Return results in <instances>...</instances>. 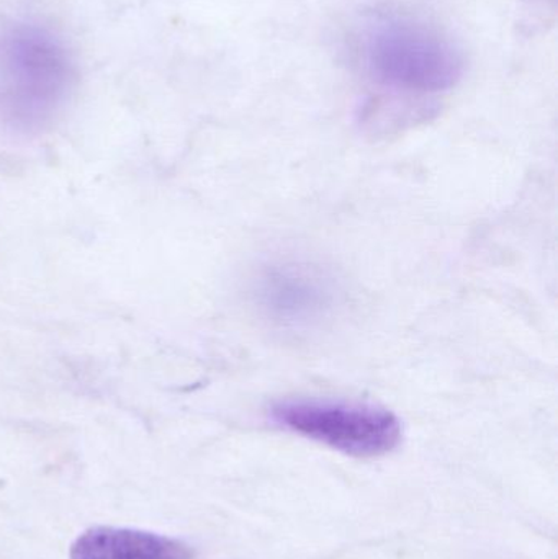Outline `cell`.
<instances>
[{"label":"cell","mask_w":558,"mask_h":559,"mask_svg":"<svg viewBox=\"0 0 558 559\" xmlns=\"http://www.w3.org/2000/svg\"><path fill=\"white\" fill-rule=\"evenodd\" d=\"M277 426L351 456L385 455L402 440L392 411L359 401L285 400L274 404Z\"/></svg>","instance_id":"obj_2"},{"label":"cell","mask_w":558,"mask_h":559,"mask_svg":"<svg viewBox=\"0 0 558 559\" xmlns=\"http://www.w3.org/2000/svg\"><path fill=\"white\" fill-rule=\"evenodd\" d=\"M7 100L20 118L48 114L64 92L68 59L52 36L41 29L19 28L2 43Z\"/></svg>","instance_id":"obj_3"},{"label":"cell","mask_w":558,"mask_h":559,"mask_svg":"<svg viewBox=\"0 0 558 559\" xmlns=\"http://www.w3.org/2000/svg\"><path fill=\"white\" fill-rule=\"evenodd\" d=\"M364 61L379 84L412 94H438L458 84L464 59L438 29L403 16H382L364 36Z\"/></svg>","instance_id":"obj_1"},{"label":"cell","mask_w":558,"mask_h":559,"mask_svg":"<svg viewBox=\"0 0 558 559\" xmlns=\"http://www.w3.org/2000/svg\"><path fill=\"white\" fill-rule=\"evenodd\" d=\"M71 559H193L176 538L131 528L94 527L72 544Z\"/></svg>","instance_id":"obj_5"},{"label":"cell","mask_w":558,"mask_h":559,"mask_svg":"<svg viewBox=\"0 0 558 559\" xmlns=\"http://www.w3.org/2000/svg\"><path fill=\"white\" fill-rule=\"evenodd\" d=\"M252 293L272 324L292 331L320 324L336 305L333 278L307 262L277 261L265 265Z\"/></svg>","instance_id":"obj_4"}]
</instances>
